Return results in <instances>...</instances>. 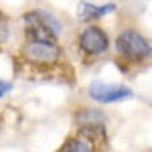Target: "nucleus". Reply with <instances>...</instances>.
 <instances>
[{
  "label": "nucleus",
  "instance_id": "obj_3",
  "mask_svg": "<svg viewBox=\"0 0 152 152\" xmlns=\"http://www.w3.org/2000/svg\"><path fill=\"white\" fill-rule=\"evenodd\" d=\"M73 49L81 67H94L112 55L114 37L99 23L83 24L73 39Z\"/></svg>",
  "mask_w": 152,
  "mask_h": 152
},
{
  "label": "nucleus",
  "instance_id": "obj_8",
  "mask_svg": "<svg viewBox=\"0 0 152 152\" xmlns=\"http://www.w3.org/2000/svg\"><path fill=\"white\" fill-rule=\"evenodd\" d=\"M55 152H97V150L94 148L91 142H87L83 136H79L77 132H71L69 136L61 142V146H59Z\"/></svg>",
  "mask_w": 152,
  "mask_h": 152
},
{
  "label": "nucleus",
  "instance_id": "obj_10",
  "mask_svg": "<svg viewBox=\"0 0 152 152\" xmlns=\"http://www.w3.org/2000/svg\"><path fill=\"white\" fill-rule=\"evenodd\" d=\"M8 91H12V83L6 81V79H0V99L8 94Z\"/></svg>",
  "mask_w": 152,
  "mask_h": 152
},
{
  "label": "nucleus",
  "instance_id": "obj_1",
  "mask_svg": "<svg viewBox=\"0 0 152 152\" xmlns=\"http://www.w3.org/2000/svg\"><path fill=\"white\" fill-rule=\"evenodd\" d=\"M14 65L18 75L26 79L75 83V67L61 43L23 41L14 55Z\"/></svg>",
  "mask_w": 152,
  "mask_h": 152
},
{
  "label": "nucleus",
  "instance_id": "obj_4",
  "mask_svg": "<svg viewBox=\"0 0 152 152\" xmlns=\"http://www.w3.org/2000/svg\"><path fill=\"white\" fill-rule=\"evenodd\" d=\"M73 132L83 136L94 144L97 152H107L110 148V130H107V114L97 105H77L71 112Z\"/></svg>",
  "mask_w": 152,
  "mask_h": 152
},
{
  "label": "nucleus",
  "instance_id": "obj_2",
  "mask_svg": "<svg viewBox=\"0 0 152 152\" xmlns=\"http://www.w3.org/2000/svg\"><path fill=\"white\" fill-rule=\"evenodd\" d=\"M112 61L126 79H134L152 69V41L132 24L122 26L114 37Z\"/></svg>",
  "mask_w": 152,
  "mask_h": 152
},
{
  "label": "nucleus",
  "instance_id": "obj_7",
  "mask_svg": "<svg viewBox=\"0 0 152 152\" xmlns=\"http://www.w3.org/2000/svg\"><path fill=\"white\" fill-rule=\"evenodd\" d=\"M116 10V4H89V2H81L79 4V20L83 24H91V23H99L107 12Z\"/></svg>",
  "mask_w": 152,
  "mask_h": 152
},
{
  "label": "nucleus",
  "instance_id": "obj_5",
  "mask_svg": "<svg viewBox=\"0 0 152 152\" xmlns=\"http://www.w3.org/2000/svg\"><path fill=\"white\" fill-rule=\"evenodd\" d=\"M23 26V41H49V43H61L63 24L53 12L43 8H31L20 18Z\"/></svg>",
  "mask_w": 152,
  "mask_h": 152
},
{
  "label": "nucleus",
  "instance_id": "obj_6",
  "mask_svg": "<svg viewBox=\"0 0 152 152\" xmlns=\"http://www.w3.org/2000/svg\"><path fill=\"white\" fill-rule=\"evenodd\" d=\"M87 97L94 104H118L132 97V89L126 85H118V83H105V81H94L87 87Z\"/></svg>",
  "mask_w": 152,
  "mask_h": 152
},
{
  "label": "nucleus",
  "instance_id": "obj_9",
  "mask_svg": "<svg viewBox=\"0 0 152 152\" xmlns=\"http://www.w3.org/2000/svg\"><path fill=\"white\" fill-rule=\"evenodd\" d=\"M8 37H10V23H8V16L0 8V49L6 45Z\"/></svg>",
  "mask_w": 152,
  "mask_h": 152
}]
</instances>
